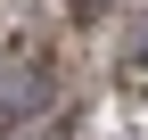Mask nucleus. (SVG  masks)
<instances>
[{"mask_svg":"<svg viewBox=\"0 0 148 140\" xmlns=\"http://www.w3.org/2000/svg\"><path fill=\"white\" fill-rule=\"evenodd\" d=\"M140 66H148V33H140Z\"/></svg>","mask_w":148,"mask_h":140,"instance_id":"nucleus-2","label":"nucleus"},{"mask_svg":"<svg viewBox=\"0 0 148 140\" xmlns=\"http://www.w3.org/2000/svg\"><path fill=\"white\" fill-rule=\"evenodd\" d=\"M49 99V58H25V74L8 66V91H0V115H25V107H41Z\"/></svg>","mask_w":148,"mask_h":140,"instance_id":"nucleus-1","label":"nucleus"}]
</instances>
